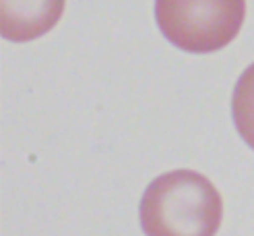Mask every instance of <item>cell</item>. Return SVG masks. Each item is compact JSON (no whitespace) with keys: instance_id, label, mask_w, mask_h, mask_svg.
I'll return each mask as SVG.
<instances>
[{"instance_id":"cell-1","label":"cell","mask_w":254,"mask_h":236,"mask_svg":"<svg viewBox=\"0 0 254 236\" xmlns=\"http://www.w3.org/2000/svg\"><path fill=\"white\" fill-rule=\"evenodd\" d=\"M223 220V199L194 170H172L151 180L138 203L145 236H215Z\"/></svg>"},{"instance_id":"cell-2","label":"cell","mask_w":254,"mask_h":236,"mask_svg":"<svg viewBox=\"0 0 254 236\" xmlns=\"http://www.w3.org/2000/svg\"><path fill=\"white\" fill-rule=\"evenodd\" d=\"M153 12L172 46L188 54H211L238 37L246 0H155Z\"/></svg>"},{"instance_id":"cell-3","label":"cell","mask_w":254,"mask_h":236,"mask_svg":"<svg viewBox=\"0 0 254 236\" xmlns=\"http://www.w3.org/2000/svg\"><path fill=\"white\" fill-rule=\"evenodd\" d=\"M66 0H0V35L12 44L33 42L52 31Z\"/></svg>"},{"instance_id":"cell-4","label":"cell","mask_w":254,"mask_h":236,"mask_svg":"<svg viewBox=\"0 0 254 236\" xmlns=\"http://www.w3.org/2000/svg\"><path fill=\"white\" fill-rule=\"evenodd\" d=\"M232 118L242 141L254 149V62L236 81L232 93Z\"/></svg>"}]
</instances>
